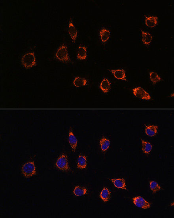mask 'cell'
I'll return each instance as SVG.
<instances>
[{
  "label": "cell",
  "mask_w": 174,
  "mask_h": 218,
  "mask_svg": "<svg viewBox=\"0 0 174 218\" xmlns=\"http://www.w3.org/2000/svg\"><path fill=\"white\" fill-rule=\"evenodd\" d=\"M133 202L136 206L143 209H147L150 208L151 204L145 200L143 198L140 196L136 197L133 198Z\"/></svg>",
  "instance_id": "cell-6"
},
{
  "label": "cell",
  "mask_w": 174,
  "mask_h": 218,
  "mask_svg": "<svg viewBox=\"0 0 174 218\" xmlns=\"http://www.w3.org/2000/svg\"><path fill=\"white\" fill-rule=\"evenodd\" d=\"M101 39L103 42H107L109 39L110 33L109 30L105 28H103L100 31Z\"/></svg>",
  "instance_id": "cell-21"
},
{
  "label": "cell",
  "mask_w": 174,
  "mask_h": 218,
  "mask_svg": "<svg viewBox=\"0 0 174 218\" xmlns=\"http://www.w3.org/2000/svg\"><path fill=\"white\" fill-rule=\"evenodd\" d=\"M174 93H172V94H171V97H174Z\"/></svg>",
  "instance_id": "cell-25"
},
{
  "label": "cell",
  "mask_w": 174,
  "mask_h": 218,
  "mask_svg": "<svg viewBox=\"0 0 174 218\" xmlns=\"http://www.w3.org/2000/svg\"><path fill=\"white\" fill-rule=\"evenodd\" d=\"M55 57L56 59L60 61L71 62L68 53L67 47L66 45H63L58 48L55 54Z\"/></svg>",
  "instance_id": "cell-2"
},
{
  "label": "cell",
  "mask_w": 174,
  "mask_h": 218,
  "mask_svg": "<svg viewBox=\"0 0 174 218\" xmlns=\"http://www.w3.org/2000/svg\"><path fill=\"white\" fill-rule=\"evenodd\" d=\"M22 173L26 178H30L36 175V168L34 162L30 161L22 166Z\"/></svg>",
  "instance_id": "cell-3"
},
{
  "label": "cell",
  "mask_w": 174,
  "mask_h": 218,
  "mask_svg": "<svg viewBox=\"0 0 174 218\" xmlns=\"http://www.w3.org/2000/svg\"><path fill=\"white\" fill-rule=\"evenodd\" d=\"M150 78L151 81L152 82L154 85H155L159 82L161 81V77L158 75L157 73L154 71H152L150 73Z\"/></svg>",
  "instance_id": "cell-23"
},
{
  "label": "cell",
  "mask_w": 174,
  "mask_h": 218,
  "mask_svg": "<svg viewBox=\"0 0 174 218\" xmlns=\"http://www.w3.org/2000/svg\"><path fill=\"white\" fill-rule=\"evenodd\" d=\"M110 141L105 137H103L100 141L101 150L103 152L106 151L110 146Z\"/></svg>",
  "instance_id": "cell-20"
},
{
  "label": "cell",
  "mask_w": 174,
  "mask_h": 218,
  "mask_svg": "<svg viewBox=\"0 0 174 218\" xmlns=\"http://www.w3.org/2000/svg\"><path fill=\"white\" fill-rule=\"evenodd\" d=\"M22 63L24 68L29 69L36 65L37 62L34 53H29L24 54L22 58Z\"/></svg>",
  "instance_id": "cell-1"
},
{
  "label": "cell",
  "mask_w": 174,
  "mask_h": 218,
  "mask_svg": "<svg viewBox=\"0 0 174 218\" xmlns=\"http://www.w3.org/2000/svg\"><path fill=\"white\" fill-rule=\"evenodd\" d=\"M100 88L104 93H107L110 89V83L108 79L104 78L101 82Z\"/></svg>",
  "instance_id": "cell-17"
},
{
  "label": "cell",
  "mask_w": 174,
  "mask_h": 218,
  "mask_svg": "<svg viewBox=\"0 0 174 218\" xmlns=\"http://www.w3.org/2000/svg\"><path fill=\"white\" fill-rule=\"evenodd\" d=\"M87 57V48L85 46L80 45L77 52V59L80 60H84Z\"/></svg>",
  "instance_id": "cell-14"
},
{
  "label": "cell",
  "mask_w": 174,
  "mask_h": 218,
  "mask_svg": "<svg viewBox=\"0 0 174 218\" xmlns=\"http://www.w3.org/2000/svg\"><path fill=\"white\" fill-rule=\"evenodd\" d=\"M108 179L117 188L127 190L125 180L124 178H117V179L109 178Z\"/></svg>",
  "instance_id": "cell-8"
},
{
  "label": "cell",
  "mask_w": 174,
  "mask_h": 218,
  "mask_svg": "<svg viewBox=\"0 0 174 218\" xmlns=\"http://www.w3.org/2000/svg\"><path fill=\"white\" fill-rule=\"evenodd\" d=\"M158 17L157 16L146 17L145 19V24L148 27L153 28L155 27L158 24Z\"/></svg>",
  "instance_id": "cell-12"
},
{
  "label": "cell",
  "mask_w": 174,
  "mask_h": 218,
  "mask_svg": "<svg viewBox=\"0 0 174 218\" xmlns=\"http://www.w3.org/2000/svg\"><path fill=\"white\" fill-rule=\"evenodd\" d=\"M111 193L107 187L103 188L100 194V197L102 200L104 202H108L110 200Z\"/></svg>",
  "instance_id": "cell-18"
},
{
  "label": "cell",
  "mask_w": 174,
  "mask_h": 218,
  "mask_svg": "<svg viewBox=\"0 0 174 218\" xmlns=\"http://www.w3.org/2000/svg\"><path fill=\"white\" fill-rule=\"evenodd\" d=\"M158 126L155 125L146 126L145 128V132L149 137L155 136L158 133Z\"/></svg>",
  "instance_id": "cell-11"
},
{
  "label": "cell",
  "mask_w": 174,
  "mask_h": 218,
  "mask_svg": "<svg viewBox=\"0 0 174 218\" xmlns=\"http://www.w3.org/2000/svg\"><path fill=\"white\" fill-rule=\"evenodd\" d=\"M87 158L84 155H80L77 161V167L80 170L86 169L87 167Z\"/></svg>",
  "instance_id": "cell-13"
},
{
  "label": "cell",
  "mask_w": 174,
  "mask_h": 218,
  "mask_svg": "<svg viewBox=\"0 0 174 218\" xmlns=\"http://www.w3.org/2000/svg\"><path fill=\"white\" fill-rule=\"evenodd\" d=\"M116 79L127 81L126 73L124 70L119 69L116 70H109Z\"/></svg>",
  "instance_id": "cell-10"
},
{
  "label": "cell",
  "mask_w": 174,
  "mask_h": 218,
  "mask_svg": "<svg viewBox=\"0 0 174 218\" xmlns=\"http://www.w3.org/2000/svg\"><path fill=\"white\" fill-rule=\"evenodd\" d=\"M150 188L153 193H158L161 190V187L159 185L158 183L155 181H152L150 182Z\"/></svg>",
  "instance_id": "cell-24"
},
{
  "label": "cell",
  "mask_w": 174,
  "mask_h": 218,
  "mask_svg": "<svg viewBox=\"0 0 174 218\" xmlns=\"http://www.w3.org/2000/svg\"><path fill=\"white\" fill-rule=\"evenodd\" d=\"M68 32L71 38L72 42L75 43L78 35V31L75 26L74 25L71 18L69 22Z\"/></svg>",
  "instance_id": "cell-7"
},
{
  "label": "cell",
  "mask_w": 174,
  "mask_h": 218,
  "mask_svg": "<svg viewBox=\"0 0 174 218\" xmlns=\"http://www.w3.org/2000/svg\"><path fill=\"white\" fill-rule=\"evenodd\" d=\"M142 145V150L144 153L148 154L152 150V145L149 142L145 141L141 139Z\"/></svg>",
  "instance_id": "cell-22"
},
{
  "label": "cell",
  "mask_w": 174,
  "mask_h": 218,
  "mask_svg": "<svg viewBox=\"0 0 174 218\" xmlns=\"http://www.w3.org/2000/svg\"><path fill=\"white\" fill-rule=\"evenodd\" d=\"M87 81L84 78L77 77L73 81V85L76 87H81L87 84Z\"/></svg>",
  "instance_id": "cell-16"
},
{
  "label": "cell",
  "mask_w": 174,
  "mask_h": 218,
  "mask_svg": "<svg viewBox=\"0 0 174 218\" xmlns=\"http://www.w3.org/2000/svg\"><path fill=\"white\" fill-rule=\"evenodd\" d=\"M68 141L71 148H72V151L75 152L77 148V144H78V140L72 132L71 128L69 131Z\"/></svg>",
  "instance_id": "cell-9"
},
{
  "label": "cell",
  "mask_w": 174,
  "mask_h": 218,
  "mask_svg": "<svg viewBox=\"0 0 174 218\" xmlns=\"http://www.w3.org/2000/svg\"><path fill=\"white\" fill-rule=\"evenodd\" d=\"M142 36V41L145 45H149L152 42V37L150 33L146 32L140 29Z\"/></svg>",
  "instance_id": "cell-19"
},
{
  "label": "cell",
  "mask_w": 174,
  "mask_h": 218,
  "mask_svg": "<svg viewBox=\"0 0 174 218\" xmlns=\"http://www.w3.org/2000/svg\"><path fill=\"white\" fill-rule=\"evenodd\" d=\"M55 167L62 171H71V169L68 163L67 157L66 154H63L60 155L56 162Z\"/></svg>",
  "instance_id": "cell-4"
},
{
  "label": "cell",
  "mask_w": 174,
  "mask_h": 218,
  "mask_svg": "<svg viewBox=\"0 0 174 218\" xmlns=\"http://www.w3.org/2000/svg\"><path fill=\"white\" fill-rule=\"evenodd\" d=\"M87 192L88 190L86 187L78 185L76 186L74 188L73 193L76 196H81L87 194Z\"/></svg>",
  "instance_id": "cell-15"
},
{
  "label": "cell",
  "mask_w": 174,
  "mask_h": 218,
  "mask_svg": "<svg viewBox=\"0 0 174 218\" xmlns=\"http://www.w3.org/2000/svg\"><path fill=\"white\" fill-rule=\"evenodd\" d=\"M133 91L134 95L138 98L145 100H150L151 99L149 93L140 87L134 88Z\"/></svg>",
  "instance_id": "cell-5"
}]
</instances>
